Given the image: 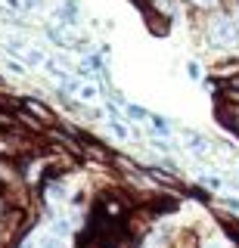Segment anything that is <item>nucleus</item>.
<instances>
[{
	"label": "nucleus",
	"instance_id": "f257e3e1",
	"mask_svg": "<svg viewBox=\"0 0 239 248\" xmlns=\"http://www.w3.org/2000/svg\"><path fill=\"white\" fill-rule=\"evenodd\" d=\"M208 41L214 46H223V50L236 46L239 44V28H236L233 16H211V19H208Z\"/></svg>",
	"mask_w": 239,
	"mask_h": 248
},
{
	"label": "nucleus",
	"instance_id": "f03ea898",
	"mask_svg": "<svg viewBox=\"0 0 239 248\" xmlns=\"http://www.w3.org/2000/svg\"><path fill=\"white\" fill-rule=\"evenodd\" d=\"M41 199L47 205H63L68 199V186H65V174H47V180L41 183Z\"/></svg>",
	"mask_w": 239,
	"mask_h": 248
},
{
	"label": "nucleus",
	"instance_id": "7ed1b4c3",
	"mask_svg": "<svg viewBox=\"0 0 239 248\" xmlns=\"http://www.w3.org/2000/svg\"><path fill=\"white\" fill-rule=\"evenodd\" d=\"M50 16L56 19V25L78 28V22H81V0H65L63 6H53Z\"/></svg>",
	"mask_w": 239,
	"mask_h": 248
},
{
	"label": "nucleus",
	"instance_id": "20e7f679",
	"mask_svg": "<svg viewBox=\"0 0 239 248\" xmlns=\"http://www.w3.org/2000/svg\"><path fill=\"white\" fill-rule=\"evenodd\" d=\"M22 108H25V112H32L34 118H37V121H44L47 127H56V124H59L56 112H53V108L44 103V99H37V96H25V99H22Z\"/></svg>",
	"mask_w": 239,
	"mask_h": 248
},
{
	"label": "nucleus",
	"instance_id": "39448f33",
	"mask_svg": "<svg viewBox=\"0 0 239 248\" xmlns=\"http://www.w3.org/2000/svg\"><path fill=\"white\" fill-rule=\"evenodd\" d=\"M143 19H146V28H149L152 34H159V37H165L168 31H171V16H165V13L143 10Z\"/></svg>",
	"mask_w": 239,
	"mask_h": 248
},
{
	"label": "nucleus",
	"instance_id": "423d86ee",
	"mask_svg": "<svg viewBox=\"0 0 239 248\" xmlns=\"http://www.w3.org/2000/svg\"><path fill=\"white\" fill-rule=\"evenodd\" d=\"M187 146H190L196 155H205L208 149H211V143H208L202 134H196V130H187Z\"/></svg>",
	"mask_w": 239,
	"mask_h": 248
},
{
	"label": "nucleus",
	"instance_id": "0eeeda50",
	"mask_svg": "<svg viewBox=\"0 0 239 248\" xmlns=\"http://www.w3.org/2000/svg\"><path fill=\"white\" fill-rule=\"evenodd\" d=\"M106 127L112 130V137H118V140H130V137H137V130L134 127H125L121 124V118H109L106 121Z\"/></svg>",
	"mask_w": 239,
	"mask_h": 248
},
{
	"label": "nucleus",
	"instance_id": "6e6552de",
	"mask_svg": "<svg viewBox=\"0 0 239 248\" xmlns=\"http://www.w3.org/2000/svg\"><path fill=\"white\" fill-rule=\"evenodd\" d=\"M149 115H152V112H146L143 106H137V103H125V118H127V121H149Z\"/></svg>",
	"mask_w": 239,
	"mask_h": 248
},
{
	"label": "nucleus",
	"instance_id": "1a4fd4ad",
	"mask_svg": "<svg viewBox=\"0 0 239 248\" xmlns=\"http://www.w3.org/2000/svg\"><path fill=\"white\" fill-rule=\"evenodd\" d=\"M149 127H152V134H159V137H171V121L161 118V115H149Z\"/></svg>",
	"mask_w": 239,
	"mask_h": 248
},
{
	"label": "nucleus",
	"instance_id": "9d476101",
	"mask_svg": "<svg viewBox=\"0 0 239 248\" xmlns=\"http://www.w3.org/2000/svg\"><path fill=\"white\" fill-rule=\"evenodd\" d=\"M99 93H103V90H99L96 84L84 81V84H81V90H78V99H81V103H94V99L99 96Z\"/></svg>",
	"mask_w": 239,
	"mask_h": 248
},
{
	"label": "nucleus",
	"instance_id": "9b49d317",
	"mask_svg": "<svg viewBox=\"0 0 239 248\" xmlns=\"http://www.w3.org/2000/svg\"><path fill=\"white\" fill-rule=\"evenodd\" d=\"M22 59H25L28 65H44V62H47V56H44L41 50H34V46H28V50H25V56H22Z\"/></svg>",
	"mask_w": 239,
	"mask_h": 248
},
{
	"label": "nucleus",
	"instance_id": "f8f14e48",
	"mask_svg": "<svg viewBox=\"0 0 239 248\" xmlns=\"http://www.w3.org/2000/svg\"><path fill=\"white\" fill-rule=\"evenodd\" d=\"M199 186H208V189H221L223 180H221V177H214V174H202V177H199Z\"/></svg>",
	"mask_w": 239,
	"mask_h": 248
},
{
	"label": "nucleus",
	"instance_id": "ddd939ff",
	"mask_svg": "<svg viewBox=\"0 0 239 248\" xmlns=\"http://www.w3.org/2000/svg\"><path fill=\"white\" fill-rule=\"evenodd\" d=\"M221 208H223V211H233V214H239V199H236V196L221 199Z\"/></svg>",
	"mask_w": 239,
	"mask_h": 248
},
{
	"label": "nucleus",
	"instance_id": "4468645a",
	"mask_svg": "<svg viewBox=\"0 0 239 248\" xmlns=\"http://www.w3.org/2000/svg\"><path fill=\"white\" fill-rule=\"evenodd\" d=\"M187 75L192 81H202V65H199V62H187Z\"/></svg>",
	"mask_w": 239,
	"mask_h": 248
},
{
	"label": "nucleus",
	"instance_id": "2eb2a0df",
	"mask_svg": "<svg viewBox=\"0 0 239 248\" xmlns=\"http://www.w3.org/2000/svg\"><path fill=\"white\" fill-rule=\"evenodd\" d=\"M199 248H227V242H223L221 236H211V239H202V245Z\"/></svg>",
	"mask_w": 239,
	"mask_h": 248
},
{
	"label": "nucleus",
	"instance_id": "dca6fc26",
	"mask_svg": "<svg viewBox=\"0 0 239 248\" xmlns=\"http://www.w3.org/2000/svg\"><path fill=\"white\" fill-rule=\"evenodd\" d=\"M81 248H103V239H99L96 232H87V239H84Z\"/></svg>",
	"mask_w": 239,
	"mask_h": 248
},
{
	"label": "nucleus",
	"instance_id": "f3484780",
	"mask_svg": "<svg viewBox=\"0 0 239 248\" xmlns=\"http://www.w3.org/2000/svg\"><path fill=\"white\" fill-rule=\"evenodd\" d=\"M6 72H13L16 78H22V75H25V65H22V62H16V59H10V62H6Z\"/></svg>",
	"mask_w": 239,
	"mask_h": 248
},
{
	"label": "nucleus",
	"instance_id": "a211bd4d",
	"mask_svg": "<svg viewBox=\"0 0 239 248\" xmlns=\"http://www.w3.org/2000/svg\"><path fill=\"white\" fill-rule=\"evenodd\" d=\"M192 6H199V10H218L221 0H190Z\"/></svg>",
	"mask_w": 239,
	"mask_h": 248
},
{
	"label": "nucleus",
	"instance_id": "6ab92c4d",
	"mask_svg": "<svg viewBox=\"0 0 239 248\" xmlns=\"http://www.w3.org/2000/svg\"><path fill=\"white\" fill-rule=\"evenodd\" d=\"M44 6H47L44 0H25V10L28 13H32V10H44Z\"/></svg>",
	"mask_w": 239,
	"mask_h": 248
},
{
	"label": "nucleus",
	"instance_id": "aec40b11",
	"mask_svg": "<svg viewBox=\"0 0 239 248\" xmlns=\"http://www.w3.org/2000/svg\"><path fill=\"white\" fill-rule=\"evenodd\" d=\"M0 87H3V78H0Z\"/></svg>",
	"mask_w": 239,
	"mask_h": 248
}]
</instances>
